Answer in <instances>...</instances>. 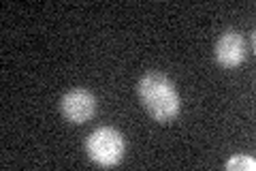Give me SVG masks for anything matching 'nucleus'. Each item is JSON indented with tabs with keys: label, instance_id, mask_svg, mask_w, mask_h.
<instances>
[{
	"label": "nucleus",
	"instance_id": "obj_1",
	"mask_svg": "<svg viewBox=\"0 0 256 171\" xmlns=\"http://www.w3.org/2000/svg\"><path fill=\"white\" fill-rule=\"evenodd\" d=\"M137 90L143 107L148 109V113L154 120L171 122L180 113V94L175 92L169 77H164L162 73H148L146 77L139 79Z\"/></svg>",
	"mask_w": 256,
	"mask_h": 171
},
{
	"label": "nucleus",
	"instance_id": "obj_3",
	"mask_svg": "<svg viewBox=\"0 0 256 171\" xmlns=\"http://www.w3.org/2000/svg\"><path fill=\"white\" fill-rule=\"evenodd\" d=\"M60 111L64 120H68L70 124H84L96 113V99L92 92L84 90V88H75L62 96Z\"/></svg>",
	"mask_w": 256,
	"mask_h": 171
},
{
	"label": "nucleus",
	"instance_id": "obj_4",
	"mask_svg": "<svg viewBox=\"0 0 256 171\" xmlns=\"http://www.w3.org/2000/svg\"><path fill=\"white\" fill-rule=\"evenodd\" d=\"M214 54H216V60H218L222 67H228V69L239 67L248 56V45H246L244 35L237 30H226L218 39V43H216Z\"/></svg>",
	"mask_w": 256,
	"mask_h": 171
},
{
	"label": "nucleus",
	"instance_id": "obj_5",
	"mask_svg": "<svg viewBox=\"0 0 256 171\" xmlns=\"http://www.w3.org/2000/svg\"><path fill=\"white\" fill-rule=\"evenodd\" d=\"M224 167H226L228 171H254L256 169V160L252 156H246V154H239V156L228 158Z\"/></svg>",
	"mask_w": 256,
	"mask_h": 171
},
{
	"label": "nucleus",
	"instance_id": "obj_2",
	"mask_svg": "<svg viewBox=\"0 0 256 171\" xmlns=\"http://www.w3.org/2000/svg\"><path fill=\"white\" fill-rule=\"evenodd\" d=\"M86 150H88V156H90L96 165L114 167L124 156L126 141H124L122 133L116 131V128L100 126L90 133V137H88V141H86Z\"/></svg>",
	"mask_w": 256,
	"mask_h": 171
}]
</instances>
